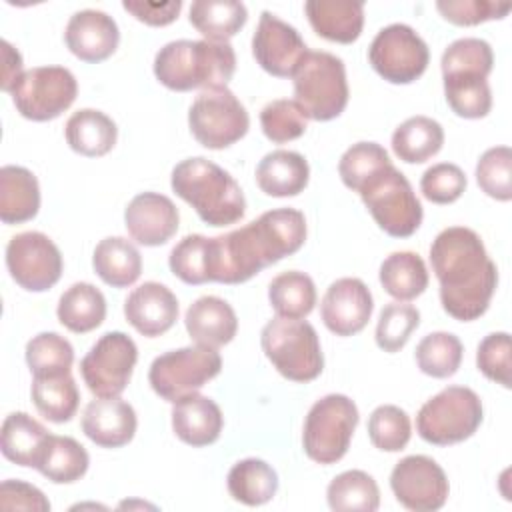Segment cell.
I'll use <instances>...</instances> for the list:
<instances>
[{"label":"cell","instance_id":"6da1fadb","mask_svg":"<svg viewBox=\"0 0 512 512\" xmlns=\"http://www.w3.org/2000/svg\"><path fill=\"white\" fill-rule=\"evenodd\" d=\"M306 218L296 208H274L228 234L210 238V282L240 284L298 252Z\"/></svg>","mask_w":512,"mask_h":512},{"label":"cell","instance_id":"7a4b0ae2","mask_svg":"<svg viewBox=\"0 0 512 512\" xmlns=\"http://www.w3.org/2000/svg\"><path fill=\"white\" fill-rule=\"evenodd\" d=\"M442 308L460 322L480 318L496 292L498 270L482 238L466 226L444 228L430 246Z\"/></svg>","mask_w":512,"mask_h":512},{"label":"cell","instance_id":"3957f363","mask_svg":"<svg viewBox=\"0 0 512 512\" xmlns=\"http://www.w3.org/2000/svg\"><path fill=\"white\" fill-rule=\"evenodd\" d=\"M170 186L208 226H228L242 220L246 198L238 182L216 162L194 156L172 168Z\"/></svg>","mask_w":512,"mask_h":512},{"label":"cell","instance_id":"277c9868","mask_svg":"<svg viewBox=\"0 0 512 512\" xmlns=\"http://www.w3.org/2000/svg\"><path fill=\"white\" fill-rule=\"evenodd\" d=\"M236 70V54L228 42L172 40L154 56L156 80L176 92L226 86Z\"/></svg>","mask_w":512,"mask_h":512},{"label":"cell","instance_id":"5b68a950","mask_svg":"<svg viewBox=\"0 0 512 512\" xmlns=\"http://www.w3.org/2000/svg\"><path fill=\"white\" fill-rule=\"evenodd\" d=\"M294 102L306 118L326 122L340 116L348 104V80L342 58L324 50H308L292 74Z\"/></svg>","mask_w":512,"mask_h":512},{"label":"cell","instance_id":"8992f818","mask_svg":"<svg viewBox=\"0 0 512 512\" xmlns=\"http://www.w3.org/2000/svg\"><path fill=\"white\" fill-rule=\"evenodd\" d=\"M260 344L272 366L292 382H310L324 370L318 334L304 318L268 320L260 332Z\"/></svg>","mask_w":512,"mask_h":512},{"label":"cell","instance_id":"52a82bcc","mask_svg":"<svg viewBox=\"0 0 512 512\" xmlns=\"http://www.w3.org/2000/svg\"><path fill=\"white\" fill-rule=\"evenodd\" d=\"M480 396L468 386H446L426 400L416 414V432L434 446H450L470 438L482 424Z\"/></svg>","mask_w":512,"mask_h":512},{"label":"cell","instance_id":"ba28073f","mask_svg":"<svg viewBox=\"0 0 512 512\" xmlns=\"http://www.w3.org/2000/svg\"><path fill=\"white\" fill-rule=\"evenodd\" d=\"M358 406L346 394H326L316 400L304 420L302 446L310 460L334 464L344 458L358 426Z\"/></svg>","mask_w":512,"mask_h":512},{"label":"cell","instance_id":"9c48e42d","mask_svg":"<svg viewBox=\"0 0 512 512\" xmlns=\"http://www.w3.org/2000/svg\"><path fill=\"white\" fill-rule=\"evenodd\" d=\"M358 194L374 222L388 236L408 238L420 228L424 216L422 204L408 178L394 164L372 176Z\"/></svg>","mask_w":512,"mask_h":512},{"label":"cell","instance_id":"30bf717a","mask_svg":"<svg viewBox=\"0 0 512 512\" xmlns=\"http://www.w3.org/2000/svg\"><path fill=\"white\" fill-rule=\"evenodd\" d=\"M222 370V358L210 346H184L156 356L148 370L152 390L166 402L198 392Z\"/></svg>","mask_w":512,"mask_h":512},{"label":"cell","instance_id":"8fae6325","mask_svg":"<svg viewBox=\"0 0 512 512\" xmlns=\"http://www.w3.org/2000/svg\"><path fill=\"white\" fill-rule=\"evenodd\" d=\"M188 126L198 144L222 150L246 136L250 116L228 86H214L194 98L188 110Z\"/></svg>","mask_w":512,"mask_h":512},{"label":"cell","instance_id":"7c38bea8","mask_svg":"<svg viewBox=\"0 0 512 512\" xmlns=\"http://www.w3.org/2000/svg\"><path fill=\"white\" fill-rule=\"evenodd\" d=\"M20 116L46 122L72 106L78 94L74 74L64 66H36L22 72L8 90Z\"/></svg>","mask_w":512,"mask_h":512},{"label":"cell","instance_id":"4fadbf2b","mask_svg":"<svg viewBox=\"0 0 512 512\" xmlns=\"http://www.w3.org/2000/svg\"><path fill=\"white\" fill-rule=\"evenodd\" d=\"M368 60L386 82L410 84L426 72L430 50L412 26L394 22L376 32L368 48Z\"/></svg>","mask_w":512,"mask_h":512},{"label":"cell","instance_id":"5bb4252c","mask_svg":"<svg viewBox=\"0 0 512 512\" xmlns=\"http://www.w3.org/2000/svg\"><path fill=\"white\" fill-rule=\"evenodd\" d=\"M138 360L136 342L120 332L102 334L80 360V374L96 398L120 396L134 372Z\"/></svg>","mask_w":512,"mask_h":512},{"label":"cell","instance_id":"9a60e30c","mask_svg":"<svg viewBox=\"0 0 512 512\" xmlns=\"http://www.w3.org/2000/svg\"><path fill=\"white\" fill-rule=\"evenodd\" d=\"M6 266L20 288L28 292H44L60 280L64 262L52 238L30 230L8 240Z\"/></svg>","mask_w":512,"mask_h":512},{"label":"cell","instance_id":"2e32d148","mask_svg":"<svg viewBox=\"0 0 512 512\" xmlns=\"http://www.w3.org/2000/svg\"><path fill=\"white\" fill-rule=\"evenodd\" d=\"M390 488L396 500L412 512L440 510L450 492L442 466L424 454L404 456L390 474Z\"/></svg>","mask_w":512,"mask_h":512},{"label":"cell","instance_id":"e0dca14e","mask_svg":"<svg viewBox=\"0 0 512 512\" xmlns=\"http://www.w3.org/2000/svg\"><path fill=\"white\" fill-rule=\"evenodd\" d=\"M308 52L300 32L270 10L260 14L252 36V54L262 70L278 78H292Z\"/></svg>","mask_w":512,"mask_h":512},{"label":"cell","instance_id":"ac0fdd59","mask_svg":"<svg viewBox=\"0 0 512 512\" xmlns=\"http://www.w3.org/2000/svg\"><path fill=\"white\" fill-rule=\"evenodd\" d=\"M374 300L370 288L360 278H338L332 282L320 302L324 326L336 336L358 334L370 320Z\"/></svg>","mask_w":512,"mask_h":512},{"label":"cell","instance_id":"d6986e66","mask_svg":"<svg viewBox=\"0 0 512 512\" xmlns=\"http://www.w3.org/2000/svg\"><path fill=\"white\" fill-rule=\"evenodd\" d=\"M124 224L132 240L142 246L166 244L178 230L180 214L176 204L158 192L136 194L126 210Z\"/></svg>","mask_w":512,"mask_h":512},{"label":"cell","instance_id":"ffe728a7","mask_svg":"<svg viewBox=\"0 0 512 512\" xmlns=\"http://www.w3.org/2000/svg\"><path fill=\"white\" fill-rule=\"evenodd\" d=\"M64 40L76 58L96 64L116 52L120 30L116 20L106 12L86 8L70 16L64 30Z\"/></svg>","mask_w":512,"mask_h":512},{"label":"cell","instance_id":"44dd1931","mask_svg":"<svg viewBox=\"0 0 512 512\" xmlns=\"http://www.w3.org/2000/svg\"><path fill=\"white\" fill-rule=\"evenodd\" d=\"M124 316L136 332L156 338L168 332L178 320V300L168 286L150 280L128 294Z\"/></svg>","mask_w":512,"mask_h":512},{"label":"cell","instance_id":"7402d4cb","mask_svg":"<svg viewBox=\"0 0 512 512\" xmlns=\"http://www.w3.org/2000/svg\"><path fill=\"white\" fill-rule=\"evenodd\" d=\"M138 428V418L120 396L90 400L82 414V432L102 448H120L128 444Z\"/></svg>","mask_w":512,"mask_h":512},{"label":"cell","instance_id":"603a6c76","mask_svg":"<svg viewBox=\"0 0 512 512\" xmlns=\"http://www.w3.org/2000/svg\"><path fill=\"white\" fill-rule=\"evenodd\" d=\"M224 426L220 406L198 392L172 404V430L188 446L200 448L216 442Z\"/></svg>","mask_w":512,"mask_h":512},{"label":"cell","instance_id":"cb8c5ba5","mask_svg":"<svg viewBox=\"0 0 512 512\" xmlns=\"http://www.w3.org/2000/svg\"><path fill=\"white\" fill-rule=\"evenodd\" d=\"M184 324L196 344L210 348L232 342L238 330L234 308L218 296H200L194 300L186 310Z\"/></svg>","mask_w":512,"mask_h":512},{"label":"cell","instance_id":"d4e9b609","mask_svg":"<svg viewBox=\"0 0 512 512\" xmlns=\"http://www.w3.org/2000/svg\"><path fill=\"white\" fill-rule=\"evenodd\" d=\"M314 32L330 42L352 44L362 34L364 4L352 0H308L304 4Z\"/></svg>","mask_w":512,"mask_h":512},{"label":"cell","instance_id":"484cf974","mask_svg":"<svg viewBox=\"0 0 512 512\" xmlns=\"http://www.w3.org/2000/svg\"><path fill=\"white\" fill-rule=\"evenodd\" d=\"M310 178L308 160L294 150H272L256 166L258 188L274 198L298 196Z\"/></svg>","mask_w":512,"mask_h":512},{"label":"cell","instance_id":"4316f807","mask_svg":"<svg viewBox=\"0 0 512 512\" xmlns=\"http://www.w3.org/2000/svg\"><path fill=\"white\" fill-rule=\"evenodd\" d=\"M40 210V186L36 176L16 164L0 168V220L4 224H22Z\"/></svg>","mask_w":512,"mask_h":512},{"label":"cell","instance_id":"83f0119b","mask_svg":"<svg viewBox=\"0 0 512 512\" xmlns=\"http://www.w3.org/2000/svg\"><path fill=\"white\" fill-rule=\"evenodd\" d=\"M48 438L50 432L36 418L26 412H12L2 422L0 450L10 462L24 468H36Z\"/></svg>","mask_w":512,"mask_h":512},{"label":"cell","instance_id":"f1b7e54d","mask_svg":"<svg viewBox=\"0 0 512 512\" xmlns=\"http://www.w3.org/2000/svg\"><path fill=\"white\" fill-rule=\"evenodd\" d=\"M68 146L88 158H98L108 154L116 140L118 128L116 122L96 108H82L74 112L64 126Z\"/></svg>","mask_w":512,"mask_h":512},{"label":"cell","instance_id":"f546056e","mask_svg":"<svg viewBox=\"0 0 512 512\" xmlns=\"http://www.w3.org/2000/svg\"><path fill=\"white\" fill-rule=\"evenodd\" d=\"M92 266L104 284L126 288L140 278L142 256L128 238L108 236L96 244Z\"/></svg>","mask_w":512,"mask_h":512},{"label":"cell","instance_id":"4dcf8cb0","mask_svg":"<svg viewBox=\"0 0 512 512\" xmlns=\"http://www.w3.org/2000/svg\"><path fill=\"white\" fill-rule=\"evenodd\" d=\"M56 316L70 332L86 334L104 322L106 298L94 284L76 282L62 292Z\"/></svg>","mask_w":512,"mask_h":512},{"label":"cell","instance_id":"1f68e13d","mask_svg":"<svg viewBox=\"0 0 512 512\" xmlns=\"http://www.w3.org/2000/svg\"><path fill=\"white\" fill-rule=\"evenodd\" d=\"M444 130L430 116H410L392 132V150L406 164H420L440 152Z\"/></svg>","mask_w":512,"mask_h":512},{"label":"cell","instance_id":"d6a6232c","mask_svg":"<svg viewBox=\"0 0 512 512\" xmlns=\"http://www.w3.org/2000/svg\"><path fill=\"white\" fill-rule=\"evenodd\" d=\"M226 486L236 502L246 506H262L276 496L278 474L260 458H244L230 468Z\"/></svg>","mask_w":512,"mask_h":512},{"label":"cell","instance_id":"836d02e7","mask_svg":"<svg viewBox=\"0 0 512 512\" xmlns=\"http://www.w3.org/2000/svg\"><path fill=\"white\" fill-rule=\"evenodd\" d=\"M382 288L398 302L414 300L428 288V270L420 254L410 250L392 252L380 264Z\"/></svg>","mask_w":512,"mask_h":512},{"label":"cell","instance_id":"e575fe53","mask_svg":"<svg viewBox=\"0 0 512 512\" xmlns=\"http://www.w3.org/2000/svg\"><path fill=\"white\" fill-rule=\"evenodd\" d=\"M188 18L206 40L228 42L246 24L248 10L236 0H196Z\"/></svg>","mask_w":512,"mask_h":512},{"label":"cell","instance_id":"d590c367","mask_svg":"<svg viewBox=\"0 0 512 512\" xmlns=\"http://www.w3.org/2000/svg\"><path fill=\"white\" fill-rule=\"evenodd\" d=\"M88 466L90 456L78 440L50 434L36 470L54 484H72L86 474Z\"/></svg>","mask_w":512,"mask_h":512},{"label":"cell","instance_id":"8d00e7d4","mask_svg":"<svg viewBox=\"0 0 512 512\" xmlns=\"http://www.w3.org/2000/svg\"><path fill=\"white\" fill-rule=\"evenodd\" d=\"M326 500L334 512H374L380 506V488L368 472L346 470L330 480Z\"/></svg>","mask_w":512,"mask_h":512},{"label":"cell","instance_id":"74e56055","mask_svg":"<svg viewBox=\"0 0 512 512\" xmlns=\"http://www.w3.org/2000/svg\"><path fill=\"white\" fill-rule=\"evenodd\" d=\"M268 300L282 318H306L316 306L314 280L300 270H288L268 284Z\"/></svg>","mask_w":512,"mask_h":512},{"label":"cell","instance_id":"f35d334b","mask_svg":"<svg viewBox=\"0 0 512 512\" xmlns=\"http://www.w3.org/2000/svg\"><path fill=\"white\" fill-rule=\"evenodd\" d=\"M30 394L36 410L54 424L72 420L80 404V392L70 374L34 378Z\"/></svg>","mask_w":512,"mask_h":512},{"label":"cell","instance_id":"ab89813d","mask_svg":"<svg viewBox=\"0 0 512 512\" xmlns=\"http://www.w3.org/2000/svg\"><path fill=\"white\" fill-rule=\"evenodd\" d=\"M26 364L34 378L70 374L74 348L58 332H40L26 344Z\"/></svg>","mask_w":512,"mask_h":512},{"label":"cell","instance_id":"60d3db41","mask_svg":"<svg viewBox=\"0 0 512 512\" xmlns=\"http://www.w3.org/2000/svg\"><path fill=\"white\" fill-rule=\"evenodd\" d=\"M464 346L452 332H430L426 334L414 352L418 368L432 378L454 376L460 368Z\"/></svg>","mask_w":512,"mask_h":512},{"label":"cell","instance_id":"b9f144b4","mask_svg":"<svg viewBox=\"0 0 512 512\" xmlns=\"http://www.w3.org/2000/svg\"><path fill=\"white\" fill-rule=\"evenodd\" d=\"M494 66V52L482 38H458L442 52V78L478 76L488 78Z\"/></svg>","mask_w":512,"mask_h":512},{"label":"cell","instance_id":"7bdbcfd3","mask_svg":"<svg viewBox=\"0 0 512 512\" xmlns=\"http://www.w3.org/2000/svg\"><path fill=\"white\" fill-rule=\"evenodd\" d=\"M444 96L452 112L460 118H484L492 108V92L486 78L454 76L442 78Z\"/></svg>","mask_w":512,"mask_h":512},{"label":"cell","instance_id":"ee69618b","mask_svg":"<svg viewBox=\"0 0 512 512\" xmlns=\"http://www.w3.org/2000/svg\"><path fill=\"white\" fill-rule=\"evenodd\" d=\"M388 164H392V160L384 146L378 142H356L342 154L338 174L346 188L360 192V188Z\"/></svg>","mask_w":512,"mask_h":512},{"label":"cell","instance_id":"f6af8a7d","mask_svg":"<svg viewBox=\"0 0 512 512\" xmlns=\"http://www.w3.org/2000/svg\"><path fill=\"white\" fill-rule=\"evenodd\" d=\"M210 238L202 234L184 236L170 252L168 266L176 278L186 284L210 282Z\"/></svg>","mask_w":512,"mask_h":512},{"label":"cell","instance_id":"bcb514c9","mask_svg":"<svg viewBox=\"0 0 512 512\" xmlns=\"http://www.w3.org/2000/svg\"><path fill=\"white\" fill-rule=\"evenodd\" d=\"M412 436V424L406 410L394 404H382L368 418V438L382 452H400Z\"/></svg>","mask_w":512,"mask_h":512},{"label":"cell","instance_id":"7dc6e473","mask_svg":"<svg viewBox=\"0 0 512 512\" xmlns=\"http://www.w3.org/2000/svg\"><path fill=\"white\" fill-rule=\"evenodd\" d=\"M420 324V312L412 304L404 302H390L380 310L378 324H376V344L388 354H394L404 348L410 340L412 332Z\"/></svg>","mask_w":512,"mask_h":512},{"label":"cell","instance_id":"c3c4849f","mask_svg":"<svg viewBox=\"0 0 512 512\" xmlns=\"http://www.w3.org/2000/svg\"><path fill=\"white\" fill-rule=\"evenodd\" d=\"M306 114L288 98L268 102L260 110V126L264 136L274 144H286L300 138L306 132Z\"/></svg>","mask_w":512,"mask_h":512},{"label":"cell","instance_id":"681fc988","mask_svg":"<svg viewBox=\"0 0 512 512\" xmlns=\"http://www.w3.org/2000/svg\"><path fill=\"white\" fill-rule=\"evenodd\" d=\"M476 182L490 198L508 202L512 198V150L508 146L488 148L476 164Z\"/></svg>","mask_w":512,"mask_h":512},{"label":"cell","instance_id":"f907efd6","mask_svg":"<svg viewBox=\"0 0 512 512\" xmlns=\"http://www.w3.org/2000/svg\"><path fill=\"white\" fill-rule=\"evenodd\" d=\"M466 174L458 164L438 162L426 168L420 178V190L426 200L434 204H452L466 190Z\"/></svg>","mask_w":512,"mask_h":512},{"label":"cell","instance_id":"816d5d0a","mask_svg":"<svg viewBox=\"0 0 512 512\" xmlns=\"http://www.w3.org/2000/svg\"><path fill=\"white\" fill-rule=\"evenodd\" d=\"M476 366L488 380L504 388H510V370H512L510 334L492 332L484 336L476 350Z\"/></svg>","mask_w":512,"mask_h":512},{"label":"cell","instance_id":"f5cc1de1","mask_svg":"<svg viewBox=\"0 0 512 512\" xmlns=\"http://www.w3.org/2000/svg\"><path fill=\"white\" fill-rule=\"evenodd\" d=\"M510 2L494 0H438L436 10L456 26H476L486 20H500L510 12Z\"/></svg>","mask_w":512,"mask_h":512},{"label":"cell","instance_id":"db71d44e","mask_svg":"<svg viewBox=\"0 0 512 512\" xmlns=\"http://www.w3.org/2000/svg\"><path fill=\"white\" fill-rule=\"evenodd\" d=\"M0 508L2 510H34L48 512L50 502L44 492L22 480H4L0 484Z\"/></svg>","mask_w":512,"mask_h":512},{"label":"cell","instance_id":"11a10c76","mask_svg":"<svg viewBox=\"0 0 512 512\" xmlns=\"http://www.w3.org/2000/svg\"><path fill=\"white\" fill-rule=\"evenodd\" d=\"M122 8L144 24L166 26L178 18V14L182 10V2L180 0H172V2H128V0H124Z\"/></svg>","mask_w":512,"mask_h":512},{"label":"cell","instance_id":"9f6ffc18","mask_svg":"<svg viewBox=\"0 0 512 512\" xmlns=\"http://www.w3.org/2000/svg\"><path fill=\"white\" fill-rule=\"evenodd\" d=\"M22 74V56L20 52L6 40H2V90L8 92L16 78Z\"/></svg>","mask_w":512,"mask_h":512},{"label":"cell","instance_id":"6f0895ef","mask_svg":"<svg viewBox=\"0 0 512 512\" xmlns=\"http://www.w3.org/2000/svg\"><path fill=\"white\" fill-rule=\"evenodd\" d=\"M130 506H146V508H154V506H150V504H146V502H122V504H120V508H130Z\"/></svg>","mask_w":512,"mask_h":512}]
</instances>
